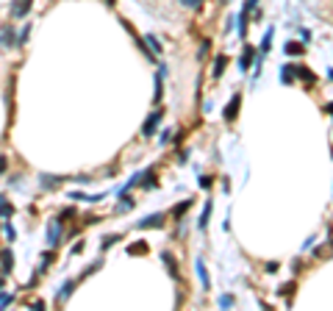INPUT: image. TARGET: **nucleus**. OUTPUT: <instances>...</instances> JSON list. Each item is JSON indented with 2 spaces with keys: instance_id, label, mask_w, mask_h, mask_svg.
Here are the masks:
<instances>
[{
  "instance_id": "obj_1",
  "label": "nucleus",
  "mask_w": 333,
  "mask_h": 311,
  "mask_svg": "<svg viewBox=\"0 0 333 311\" xmlns=\"http://www.w3.org/2000/svg\"><path fill=\"white\" fill-rule=\"evenodd\" d=\"M258 6V0H244V6H242V12H239V20H236V31H239V36L244 39V34H247V20H250V12Z\"/></svg>"
},
{
  "instance_id": "obj_2",
  "label": "nucleus",
  "mask_w": 333,
  "mask_h": 311,
  "mask_svg": "<svg viewBox=\"0 0 333 311\" xmlns=\"http://www.w3.org/2000/svg\"><path fill=\"white\" fill-rule=\"evenodd\" d=\"M161 117H164V111H161V108H155V111L150 114L147 120H144V125H142V136H144V139H150V136L155 133V128H158Z\"/></svg>"
},
{
  "instance_id": "obj_3",
  "label": "nucleus",
  "mask_w": 333,
  "mask_h": 311,
  "mask_svg": "<svg viewBox=\"0 0 333 311\" xmlns=\"http://www.w3.org/2000/svg\"><path fill=\"white\" fill-rule=\"evenodd\" d=\"M31 6H34V0H12V17H14V20L28 17Z\"/></svg>"
},
{
  "instance_id": "obj_4",
  "label": "nucleus",
  "mask_w": 333,
  "mask_h": 311,
  "mask_svg": "<svg viewBox=\"0 0 333 311\" xmlns=\"http://www.w3.org/2000/svg\"><path fill=\"white\" fill-rule=\"evenodd\" d=\"M253 59H256V48H253V45H247V48L242 50V56H239V70L247 72L250 64H253Z\"/></svg>"
},
{
  "instance_id": "obj_5",
  "label": "nucleus",
  "mask_w": 333,
  "mask_h": 311,
  "mask_svg": "<svg viewBox=\"0 0 333 311\" xmlns=\"http://www.w3.org/2000/svg\"><path fill=\"white\" fill-rule=\"evenodd\" d=\"M14 42H17L14 28H12V25H3V28H0V48H12Z\"/></svg>"
},
{
  "instance_id": "obj_6",
  "label": "nucleus",
  "mask_w": 333,
  "mask_h": 311,
  "mask_svg": "<svg viewBox=\"0 0 333 311\" xmlns=\"http://www.w3.org/2000/svg\"><path fill=\"white\" fill-rule=\"evenodd\" d=\"M59 242H61V220H56V222H50V225H48V245L56 247Z\"/></svg>"
},
{
  "instance_id": "obj_7",
  "label": "nucleus",
  "mask_w": 333,
  "mask_h": 311,
  "mask_svg": "<svg viewBox=\"0 0 333 311\" xmlns=\"http://www.w3.org/2000/svg\"><path fill=\"white\" fill-rule=\"evenodd\" d=\"M239 103H242V95L236 92V95L231 97V103L225 106V120H228V122H231V120H236V114H239Z\"/></svg>"
},
{
  "instance_id": "obj_8",
  "label": "nucleus",
  "mask_w": 333,
  "mask_h": 311,
  "mask_svg": "<svg viewBox=\"0 0 333 311\" xmlns=\"http://www.w3.org/2000/svg\"><path fill=\"white\" fill-rule=\"evenodd\" d=\"M0 267H3V272H12V269H14L12 250H0Z\"/></svg>"
},
{
  "instance_id": "obj_9",
  "label": "nucleus",
  "mask_w": 333,
  "mask_h": 311,
  "mask_svg": "<svg viewBox=\"0 0 333 311\" xmlns=\"http://www.w3.org/2000/svg\"><path fill=\"white\" fill-rule=\"evenodd\" d=\"M161 261L166 264V269H170V275L178 281V264H175V258H173V253H161Z\"/></svg>"
},
{
  "instance_id": "obj_10",
  "label": "nucleus",
  "mask_w": 333,
  "mask_h": 311,
  "mask_svg": "<svg viewBox=\"0 0 333 311\" xmlns=\"http://www.w3.org/2000/svg\"><path fill=\"white\" fill-rule=\"evenodd\" d=\"M161 222H164V214H150L147 220L139 222V228H161Z\"/></svg>"
},
{
  "instance_id": "obj_11",
  "label": "nucleus",
  "mask_w": 333,
  "mask_h": 311,
  "mask_svg": "<svg viewBox=\"0 0 333 311\" xmlns=\"http://www.w3.org/2000/svg\"><path fill=\"white\" fill-rule=\"evenodd\" d=\"M72 292H75V281H67V283H64V286H61V292H59V294H56V303H64V300H67V297H70V294H72Z\"/></svg>"
},
{
  "instance_id": "obj_12",
  "label": "nucleus",
  "mask_w": 333,
  "mask_h": 311,
  "mask_svg": "<svg viewBox=\"0 0 333 311\" xmlns=\"http://www.w3.org/2000/svg\"><path fill=\"white\" fill-rule=\"evenodd\" d=\"M195 269H197V278H200L203 289H211V281H208V272H206V264L197 261V264H195Z\"/></svg>"
},
{
  "instance_id": "obj_13",
  "label": "nucleus",
  "mask_w": 333,
  "mask_h": 311,
  "mask_svg": "<svg viewBox=\"0 0 333 311\" xmlns=\"http://www.w3.org/2000/svg\"><path fill=\"white\" fill-rule=\"evenodd\" d=\"M144 42H147V48L153 50V53H161V50H164V45L158 42V36H153V34H147V36H144Z\"/></svg>"
},
{
  "instance_id": "obj_14",
  "label": "nucleus",
  "mask_w": 333,
  "mask_h": 311,
  "mask_svg": "<svg viewBox=\"0 0 333 311\" xmlns=\"http://www.w3.org/2000/svg\"><path fill=\"white\" fill-rule=\"evenodd\" d=\"M161 92H164V70H161L158 75H155V95H153V100H155V103L161 100Z\"/></svg>"
},
{
  "instance_id": "obj_15",
  "label": "nucleus",
  "mask_w": 333,
  "mask_h": 311,
  "mask_svg": "<svg viewBox=\"0 0 333 311\" xmlns=\"http://www.w3.org/2000/svg\"><path fill=\"white\" fill-rule=\"evenodd\" d=\"M144 175V178H139V181H142V186H144V189H153V186H155V173H153V170H147V173H142Z\"/></svg>"
},
{
  "instance_id": "obj_16",
  "label": "nucleus",
  "mask_w": 333,
  "mask_h": 311,
  "mask_svg": "<svg viewBox=\"0 0 333 311\" xmlns=\"http://www.w3.org/2000/svg\"><path fill=\"white\" fill-rule=\"evenodd\" d=\"M225 64H228V59H225V56H217V61H214V78H220V75H222Z\"/></svg>"
},
{
  "instance_id": "obj_17",
  "label": "nucleus",
  "mask_w": 333,
  "mask_h": 311,
  "mask_svg": "<svg viewBox=\"0 0 333 311\" xmlns=\"http://www.w3.org/2000/svg\"><path fill=\"white\" fill-rule=\"evenodd\" d=\"M189 206H192V198H186L184 203H178V206H175V209H173V217H184V211L189 209Z\"/></svg>"
},
{
  "instance_id": "obj_18",
  "label": "nucleus",
  "mask_w": 333,
  "mask_h": 311,
  "mask_svg": "<svg viewBox=\"0 0 333 311\" xmlns=\"http://www.w3.org/2000/svg\"><path fill=\"white\" fill-rule=\"evenodd\" d=\"M269 45H272V28H267V34H264V39H261V56L269 50Z\"/></svg>"
},
{
  "instance_id": "obj_19",
  "label": "nucleus",
  "mask_w": 333,
  "mask_h": 311,
  "mask_svg": "<svg viewBox=\"0 0 333 311\" xmlns=\"http://www.w3.org/2000/svg\"><path fill=\"white\" fill-rule=\"evenodd\" d=\"M300 53H303V45H297V42L286 45V56H300Z\"/></svg>"
},
{
  "instance_id": "obj_20",
  "label": "nucleus",
  "mask_w": 333,
  "mask_h": 311,
  "mask_svg": "<svg viewBox=\"0 0 333 311\" xmlns=\"http://www.w3.org/2000/svg\"><path fill=\"white\" fill-rule=\"evenodd\" d=\"M14 214V206L12 203H0V217L6 220V217H12Z\"/></svg>"
},
{
  "instance_id": "obj_21",
  "label": "nucleus",
  "mask_w": 333,
  "mask_h": 311,
  "mask_svg": "<svg viewBox=\"0 0 333 311\" xmlns=\"http://www.w3.org/2000/svg\"><path fill=\"white\" fill-rule=\"evenodd\" d=\"M3 233H6V239H9V242H14V239H17V231H14V225H9V222L3 225Z\"/></svg>"
},
{
  "instance_id": "obj_22",
  "label": "nucleus",
  "mask_w": 333,
  "mask_h": 311,
  "mask_svg": "<svg viewBox=\"0 0 333 311\" xmlns=\"http://www.w3.org/2000/svg\"><path fill=\"white\" fill-rule=\"evenodd\" d=\"M128 253H131V256H139V253H147V245H133V247H128Z\"/></svg>"
},
{
  "instance_id": "obj_23",
  "label": "nucleus",
  "mask_w": 333,
  "mask_h": 311,
  "mask_svg": "<svg viewBox=\"0 0 333 311\" xmlns=\"http://www.w3.org/2000/svg\"><path fill=\"white\" fill-rule=\"evenodd\" d=\"M220 305H222V308H231V305H233V294H222Z\"/></svg>"
},
{
  "instance_id": "obj_24",
  "label": "nucleus",
  "mask_w": 333,
  "mask_h": 311,
  "mask_svg": "<svg viewBox=\"0 0 333 311\" xmlns=\"http://www.w3.org/2000/svg\"><path fill=\"white\" fill-rule=\"evenodd\" d=\"M280 78H283V84H291V64H286V67H283Z\"/></svg>"
},
{
  "instance_id": "obj_25",
  "label": "nucleus",
  "mask_w": 333,
  "mask_h": 311,
  "mask_svg": "<svg viewBox=\"0 0 333 311\" xmlns=\"http://www.w3.org/2000/svg\"><path fill=\"white\" fill-rule=\"evenodd\" d=\"M208 214H211V203H208L206 209H203V217H200V228H206V225H208Z\"/></svg>"
},
{
  "instance_id": "obj_26",
  "label": "nucleus",
  "mask_w": 333,
  "mask_h": 311,
  "mask_svg": "<svg viewBox=\"0 0 333 311\" xmlns=\"http://www.w3.org/2000/svg\"><path fill=\"white\" fill-rule=\"evenodd\" d=\"M181 3H184L186 9H200L203 6V0H181Z\"/></svg>"
},
{
  "instance_id": "obj_27",
  "label": "nucleus",
  "mask_w": 333,
  "mask_h": 311,
  "mask_svg": "<svg viewBox=\"0 0 333 311\" xmlns=\"http://www.w3.org/2000/svg\"><path fill=\"white\" fill-rule=\"evenodd\" d=\"M166 142H173V128H166V131L161 133V144H166Z\"/></svg>"
},
{
  "instance_id": "obj_28",
  "label": "nucleus",
  "mask_w": 333,
  "mask_h": 311,
  "mask_svg": "<svg viewBox=\"0 0 333 311\" xmlns=\"http://www.w3.org/2000/svg\"><path fill=\"white\" fill-rule=\"evenodd\" d=\"M12 300H14V294H0V308H6Z\"/></svg>"
},
{
  "instance_id": "obj_29",
  "label": "nucleus",
  "mask_w": 333,
  "mask_h": 311,
  "mask_svg": "<svg viewBox=\"0 0 333 311\" xmlns=\"http://www.w3.org/2000/svg\"><path fill=\"white\" fill-rule=\"evenodd\" d=\"M133 209V200H119V211H131Z\"/></svg>"
},
{
  "instance_id": "obj_30",
  "label": "nucleus",
  "mask_w": 333,
  "mask_h": 311,
  "mask_svg": "<svg viewBox=\"0 0 333 311\" xmlns=\"http://www.w3.org/2000/svg\"><path fill=\"white\" fill-rule=\"evenodd\" d=\"M6 167H9V159H6V156H0V175L6 173Z\"/></svg>"
},
{
  "instance_id": "obj_31",
  "label": "nucleus",
  "mask_w": 333,
  "mask_h": 311,
  "mask_svg": "<svg viewBox=\"0 0 333 311\" xmlns=\"http://www.w3.org/2000/svg\"><path fill=\"white\" fill-rule=\"evenodd\" d=\"M200 186H203V189H208V186H211V178H208V175H203V178H200Z\"/></svg>"
},
{
  "instance_id": "obj_32",
  "label": "nucleus",
  "mask_w": 333,
  "mask_h": 311,
  "mask_svg": "<svg viewBox=\"0 0 333 311\" xmlns=\"http://www.w3.org/2000/svg\"><path fill=\"white\" fill-rule=\"evenodd\" d=\"M0 292H3V278H0Z\"/></svg>"
},
{
  "instance_id": "obj_33",
  "label": "nucleus",
  "mask_w": 333,
  "mask_h": 311,
  "mask_svg": "<svg viewBox=\"0 0 333 311\" xmlns=\"http://www.w3.org/2000/svg\"><path fill=\"white\" fill-rule=\"evenodd\" d=\"M106 3H108V6H114V0H106Z\"/></svg>"
},
{
  "instance_id": "obj_34",
  "label": "nucleus",
  "mask_w": 333,
  "mask_h": 311,
  "mask_svg": "<svg viewBox=\"0 0 333 311\" xmlns=\"http://www.w3.org/2000/svg\"><path fill=\"white\" fill-rule=\"evenodd\" d=\"M0 203H6V200H3V195H0Z\"/></svg>"
},
{
  "instance_id": "obj_35",
  "label": "nucleus",
  "mask_w": 333,
  "mask_h": 311,
  "mask_svg": "<svg viewBox=\"0 0 333 311\" xmlns=\"http://www.w3.org/2000/svg\"><path fill=\"white\" fill-rule=\"evenodd\" d=\"M220 3H228V0H220Z\"/></svg>"
}]
</instances>
